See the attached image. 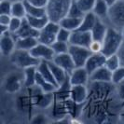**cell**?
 <instances>
[{"mask_svg":"<svg viewBox=\"0 0 124 124\" xmlns=\"http://www.w3.org/2000/svg\"><path fill=\"white\" fill-rule=\"evenodd\" d=\"M73 0H49L46 6V13L50 22L60 23L68 14Z\"/></svg>","mask_w":124,"mask_h":124,"instance_id":"cell-1","label":"cell"},{"mask_svg":"<svg viewBox=\"0 0 124 124\" xmlns=\"http://www.w3.org/2000/svg\"><path fill=\"white\" fill-rule=\"evenodd\" d=\"M123 36L121 32H118L116 28H108L106 35L102 42L101 52L106 56L118 53L123 43Z\"/></svg>","mask_w":124,"mask_h":124,"instance_id":"cell-2","label":"cell"},{"mask_svg":"<svg viewBox=\"0 0 124 124\" xmlns=\"http://www.w3.org/2000/svg\"><path fill=\"white\" fill-rule=\"evenodd\" d=\"M9 57H10V62L15 66L23 69L31 67V66H38V64L41 62L40 60L35 58L32 55L30 50L16 49Z\"/></svg>","mask_w":124,"mask_h":124,"instance_id":"cell-3","label":"cell"},{"mask_svg":"<svg viewBox=\"0 0 124 124\" xmlns=\"http://www.w3.org/2000/svg\"><path fill=\"white\" fill-rule=\"evenodd\" d=\"M60 23L54 22H49L43 29L39 31L37 40L39 43L46 44L50 46L57 39V34L60 29Z\"/></svg>","mask_w":124,"mask_h":124,"instance_id":"cell-4","label":"cell"},{"mask_svg":"<svg viewBox=\"0 0 124 124\" xmlns=\"http://www.w3.org/2000/svg\"><path fill=\"white\" fill-rule=\"evenodd\" d=\"M108 18L111 21L112 24L116 28H124V0H118L114 5L109 8Z\"/></svg>","mask_w":124,"mask_h":124,"instance_id":"cell-5","label":"cell"},{"mask_svg":"<svg viewBox=\"0 0 124 124\" xmlns=\"http://www.w3.org/2000/svg\"><path fill=\"white\" fill-rule=\"evenodd\" d=\"M68 53L72 57L75 64H76V67H83V66H85V63L87 62V60L93 52L88 48L70 45Z\"/></svg>","mask_w":124,"mask_h":124,"instance_id":"cell-6","label":"cell"},{"mask_svg":"<svg viewBox=\"0 0 124 124\" xmlns=\"http://www.w3.org/2000/svg\"><path fill=\"white\" fill-rule=\"evenodd\" d=\"M93 39L92 37L91 32L80 31V30H76L73 31L71 34V37L69 40L70 45H75V46H79L83 48H88L90 49L91 45L93 43Z\"/></svg>","mask_w":124,"mask_h":124,"instance_id":"cell-7","label":"cell"},{"mask_svg":"<svg viewBox=\"0 0 124 124\" xmlns=\"http://www.w3.org/2000/svg\"><path fill=\"white\" fill-rule=\"evenodd\" d=\"M30 52L35 58H37L40 61H47V62L52 61L55 56V53L50 46L39 43V42L37 46H35L30 50Z\"/></svg>","mask_w":124,"mask_h":124,"instance_id":"cell-8","label":"cell"},{"mask_svg":"<svg viewBox=\"0 0 124 124\" xmlns=\"http://www.w3.org/2000/svg\"><path fill=\"white\" fill-rule=\"evenodd\" d=\"M106 60V56L102 52H93L89 57L87 62L85 63V68L88 73L91 75L96 69L100 68L105 65Z\"/></svg>","mask_w":124,"mask_h":124,"instance_id":"cell-9","label":"cell"},{"mask_svg":"<svg viewBox=\"0 0 124 124\" xmlns=\"http://www.w3.org/2000/svg\"><path fill=\"white\" fill-rule=\"evenodd\" d=\"M16 50V38L10 35V32H8L0 37V50L2 55L10 56L13 51Z\"/></svg>","mask_w":124,"mask_h":124,"instance_id":"cell-10","label":"cell"},{"mask_svg":"<svg viewBox=\"0 0 124 124\" xmlns=\"http://www.w3.org/2000/svg\"><path fill=\"white\" fill-rule=\"evenodd\" d=\"M23 78H21V76L15 73L8 75L4 80V89L7 93H17L21 90Z\"/></svg>","mask_w":124,"mask_h":124,"instance_id":"cell-11","label":"cell"},{"mask_svg":"<svg viewBox=\"0 0 124 124\" xmlns=\"http://www.w3.org/2000/svg\"><path fill=\"white\" fill-rule=\"evenodd\" d=\"M52 61L55 62L57 65L62 67L68 75L71 74L73 72V70L76 68V64L68 52L62 53V54H56Z\"/></svg>","mask_w":124,"mask_h":124,"instance_id":"cell-12","label":"cell"},{"mask_svg":"<svg viewBox=\"0 0 124 124\" xmlns=\"http://www.w3.org/2000/svg\"><path fill=\"white\" fill-rule=\"evenodd\" d=\"M90 79V74L86 68L76 67L73 72L69 75V80L71 85H86Z\"/></svg>","mask_w":124,"mask_h":124,"instance_id":"cell-13","label":"cell"},{"mask_svg":"<svg viewBox=\"0 0 124 124\" xmlns=\"http://www.w3.org/2000/svg\"><path fill=\"white\" fill-rule=\"evenodd\" d=\"M90 80L96 83H109L112 81V71L104 65L90 75Z\"/></svg>","mask_w":124,"mask_h":124,"instance_id":"cell-14","label":"cell"},{"mask_svg":"<svg viewBox=\"0 0 124 124\" xmlns=\"http://www.w3.org/2000/svg\"><path fill=\"white\" fill-rule=\"evenodd\" d=\"M88 97V90L86 85H72L70 91V99L75 103L83 104Z\"/></svg>","mask_w":124,"mask_h":124,"instance_id":"cell-15","label":"cell"},{"mask_svg":"<svg viewBox=\"0 0 124 124\" xmlns=\"http://www.w3.org/2000/svg\"><path fill=\"white\" fill-rule=\"evenodd\" d=\"M38 34L39 31L36 30L35 28H33L30 23H28L26 17L23 19V22H22V24L21 27L18 31L16 32L14 35L15 37H38Z\"/></svg>","mask_w":124,"mask_h":124,"instance_id":"cell-16","label":"cell"},{"mask_svg":"<svg viewBox=\"0 0 124 124\" xmlns=\"http://www.w3.org/2000/svg\"><path fill=\"white\" fill-rule=\"evenodd\" d=\"M107 29L108 28L106 26V24L99 18L97 19L94 26L93 27V29L91 30L93 41H97V42H101L102 43L105 37H106Z\"/></svg>","mask_w":124,"mask_h":124,"instance_id":"cell-17","label":"cell"},{"mask_svg":"<svg viewBox=\"0 0 124 124\" xmlns=\"http://www.w3.org/2000/svg\"><path fill=\"white\" fill-rule=\"evenodd\" d=\"M49 65H50L51 73L53 75L56 82H57V84H58V87H59L61 84H62L64 81L68 78L69 75L67 74L62 67H60L59 65H57L53 61H50V62H49Z\"/></svg>","mask_w":124,"mask_h":124,"instance_id":"cell-18","label":"cell"},{"mask_svg":"<svg viewBox=\"0 0 124 124\" xmlns=\"http://www.w3.org/2000/svg\"><path fill=\"white\" fill-rule=\"evenodd\" d=\"M37 44H38L37 37H26L16 38V49L18 50H31Z\"/></svg>","mask_w":124,"mask_h":124,"instance_id":"cell-19","label":"cell"},{"mask_svg":"<svg viewBox=\"0 0 124 124\" xmlns=\"http://www.w3.org/2000/svg\"><path fill=\"white\" fill-rule=\"evenodd\" d=\"M37 71H38V73L41 75L46 80L50 82L51 84L55 85L56 87L58 88V84H57L55 78H54L53 75L51 73V70L50 68L49 62H47V61H41L40 63L38 64V66H37Z\"/></svg>","mask_w":124,"mask_h":124,"instance_id":"cell-20","label":"cell"},{"mask_svg":"<svg viewBox=\"0 0 124 124\" xmlns=\"http://www.w3.org/2000/svg\"><path fill=\"white\" fill-rule=\"evenodd\" d=\"M97 19H98V17H97L93 11L85 13L84 17L82 18V22H81L80 26H79V28H78V30L91 32V30L93 29V27L94 26V24H95Z\"/></svg>","mask_w":124,"mask_h":124,"instance_id":"cell-21","label":"cell"},{"mask_svg":"<svg viewBox=\"0 0 124 124\" xmlns=\"http://www.w3.org/2000/svg\"><path fill=\"white\" fill-rule=\"evenodd\" d=\"M37 74V66H31L24 69L23 85L26 88H33L36 86V78Z\"/></svg>","mask_w":124,"mask_h":124,"instance_id":"cell-22","label":"cell"},{"mask_svg":"<svg viewBox=\"0 0 124 124\" xmlns=\"http://www.w3.org/2000/svg\"><path fill=\"white\" fill-rule=\"evenodd\" d=\"M82 22V18H73V17H69L66 16L62 19V21L59 23L60 26L62 28H65L69 31L73 32L76 31L79 28Z\"/></svg>","mask_w":124,"mask_h":124,"instance_id":"cell-23","label":"cell"},{"mask_svg":"<svg viewBox=\"0 0 124 124\" xmlns=\"http://www.w3.org/2000/svg\"><path fill=\"white\" fill-rule=\"evenodd\" d=\"M23 3H24L27 16H31V17H43V16H47L46 8H40V7L35 6V5L31 4L27 0H24Z\"/></svg>","mask_w":124,"mask_h":124,"instance_id":"cell-24","label":"cell"},{"mask_svg":"<svg viewBox=\"0 0 124 124\" xmlns=\"http://www.w3.org/2000/svg\"><path fill=\"white\" fill-rule=\"evenodd\" d=\"M110 7L107 5L105 0H96L94 7H93V12L98 18H105L108 17V11Z\"/></svg>","mask_w":124,"mask_h":124,"instance_id":"cell-25","label":"cell"},{"mask_svg":"<svg viewBox=\"0 0 124 124\" xmlns=\"http://www.w3.org/2000/svg\"><path fill=\"white\" fill-rule=\"evenodd\" d=\"M36 86L39 88L43 93H54L57 89L55 85H53L50 82L46 80L43 77L38 73V71H37V78H36Z\"/></svg>","mask_w":124,"mask_h":124,"instance_id":"cell-26","label":"cell"},{"mask_svg":"<svg viewBox=\"0 0 124 124\" xmlns=\"http://www.w3.org/2000/svg\"><path fill=\"white\" fill-rule=\"evenodd\" d=\"M26 19L28 23H30L33 28H35L37 31H40L46 26V24L50 22L48 16H43V17H31V16H26Z\"/></svg>","mask_w":124,"mask_h":124,"instance_id":"cell-27","label":"cell"},{"mask_svg":"<svg viewBox=\"0 0 124 124\" xmlns=\"http://www.w3.org/2000/svg\"><path fill=\"white\" fill-rule=\"evenodd\" d=\"M11 16H12V17L21 18V19H23L27 16L23 1V2L20 1V2H14V3H12Z\"/></svg>","mask_w":124,"mask_h":124,"instance_id":"cell-28","label":"cell"},{"mask_svg":"<svg viewBox=\"0 0 124 124\" xmlns=\"http://www.w3.org/2000/svg\"><path fill=\"white\" fill-rule=\"evenodd\" d=\"M107 68L109 69L110 71H114L117 68H118L120 65H121V60H120V57L118 55V53H115V54H112V55L106 56V63H105Z\"/></svg>","mask_w":124,"mask_h":124,"instance_id":"cell-29","label":"cell"},{"mask_svg":"<svg viewBox=\"0 0 124 124\" xmlns=\"http://www.w3.org/2000/svg\"><path fill=\"white\" fill-rule=\"evenodd\" d=\"M69 46H70V44L67 43V42H62V41H59V40H56L55 42H53L50 45V47L52 48L55 55L56 54H62V53L68 52Z\"/></svg>","mask_w":124,"mask_h":124,"instance_id":"cell-30","label":"cell"},{"mask_svg":"<svg viewBox=\"0 0 124 124\" xmlns=\"http://www.w3.org/2000/svg\"><path fill=\"white\" fill-rule=\"evenodd\" d=\"M84 15H85V13L80 9V8H79L78 5L77 4L76 0H73L71 6H70V8H69L67 16H69V17H73V18H83Z\"/></svg>","mask_w":124,"mask_h":124,"instance_id":"cell-31","label":"cell"},{"mask_svg":"<svg viewBox=\"0 0 124 124\" xmlns=\"http://www.w3.org/2000/svg\"><path fill=\"white\" fill-rule=\"evenodd\" d=\"M77 4L84 13L93 11L96 0H76Z\"/></svg>","mask_w":124,"mask_h":124,"instance_id":"cell-32","label":"cell"},{"mask_svg":"<svg viewBox=\"0 0 124 124\" xmlns=\"http://www.w3.org/2000/svg\"><path fill=\"white\" fill-rule=\"evenodd\" d=\"M124 81V66L120 65L118 68L112 72V83L120 84Z\"/></svg>","mask_w":124,"mask_h":124,"instance_id":"cell-33","label":"cell"},{"mask_svg":"<svg viewBox=\"0 0 124 124\" xmlns=\"http://www.w3.org/2000/svg\"><path fill=\"white\" fill-rule=\"evenodd\" d=\"M71 34H72L71 31H69V30L65 29V28L60 27L59 32L57 34V39L56 40L69 43V40H70V37H71Z\"/></svg>","mask_w":124,"mask_h":124,"instance_id":"cell-34","label":"cell"},{"mask_svg":"<svg viewBox=\"0 0 124 124\" xmlns=\"http://www.w3.org/2000/svg\"><path fill=\"white\" fill-rule=\"evenodd\" d=\"M12 2L9 0H1L0 2V14L11 15Z\"/></svg>","mask_w":124,"mask_h":124,"instance_id":"cell-35","label":"cell"},{"mask_svg":"<svg viewBox=\"0 0 124 124\" xmlns=\"http://www.w3.org/2000/svg\"><path fill=\"white\" fill-rule=\"evenodd\" d=\"M22 22H23V19L17 18V17H12V18H11V21H10V23H9V24H8L9 32H10V33H13V34H15V33L20 29L21 24H22Z\"/></svg>","mask_w":124,"mask_h":124,"instance_id":"cell-36","label":"cell"},{"mask_svg":"<svg viewBox=\"0 0 124 124\" xmlns=\"http://www.w3.org/2000/svg\"><path fill=\"white\" fill-rule=\"evenodd\" d=\"M12 16L8 14H0V24L8 25L11 21Z\"/></svg>","mask_w":124,"mask_h":124,"instance_id":"cell-37","label":"cell"},{"mask_svg":"<svg viewBox=\"0 0 124 124\" xmlns=\"http://www.w3.org/2000/svg\"><path fill=\"white\" fill-rule=\"evenodd\" d=\"M90 50L92 52H101L102 50V43L97 42V41H93V43L90 47Z\"/></svg>","mask_w":124,"mask_h":124,"instance_id":"cell-38","label":"cell"},{"mask_svg":"<svg viewBox=\"0 0 124 124\" xmlns=\"http://www.w3.org/2000/svg\"><path fill=\"white\" fill-rule=\"evenodd\" d=\"M27 1H29L33 5L40 7V8H46L48 2H49V0H27Z\"/></svg>","mask_w":124,"mask_h":124,"instance_id":"cell-39","label":"cell"},{"mask_svg":"<svg viewBox=\"0 0 124 124\" xmlns=\"http://www.w3.org/2000/svg\"><path fill=\"white\" fill-rule=\"evenodd\" d=\"M32 122L33 123H43V122H45V118H44L43 116L38 115V116H36L34 118V119L32 120Z\"/></svg>","mask_w":124,"mask_h":124,"instance_id":"cell-40","label":"cell"},{"mask_svg":"<svg viewBox=\"0 0 124 124\" xmlns=\"http://www.w3.org/2000/svg\"><path fill=\"white\" fill-rule=\"evenodd\" d=\"M0 32H1V35H4L8 32H9V27L8 25H3L0 24Z\"/></svg>","mask_w":124,"mask_h":124,"instance_id":"cell-41","label":"cell"},{"mask_svg":"<svg viewBox=\"0 0 124 124\" xmlns=\"http://www.w3.org/2000/svg\"><path fill=\"white\" fill-rule=\"evenodd\" d=\"M105 1L107 3V5H108V6L111 7L112 5H114V4H115V3H116L118 0H105Z\"/></svg>","mask_w":124,"mask_h":124,"instance_id":"cell-42","label":"cell"},{"mask_svg":"<svg viewBox=\"0 0 124 124\" xmlns=\"http://www.w3.org/2000/svg\"><path fill=\"white\" fill-rule=\"evenodd\" d=\"M120 94H121V96H123L124 97V86L121 87V91H120Z\"/></svg>","mask_w":124,"mask_h":124,"instance_id":"cell-43","label":"cell"},{"mask_svg":"<svg viewBox=\"0 0 124 124\" xmlns=\"http://www.w3.org/2000/svg\"><path fill=\"white\" fill-rule=\"evenodd\" d=\"M9 1H11L12 3H14V2H20V1L23 2V1H24V0H9Z\"/></svg>","mask_w":124,"mask_h":124,"instance_id":"cell-44","label":"cell"},{"mask_svg":"<svg viewBox=\"0 0 124 124\" xmlns=\"http://www.w3.org/2000/svg\"><path fill=\"white\" fill-rule=\"evenodd\" d=\"M121 34H122V36H123V38H124V28L121 30Z\"/></svg>","mask_w":124,"mask_h":124,"instance_id":"cell-45","label":"cell"},{"mask_svg":"<svg viewBox=\"0 0 124 124\" xmlns=\"http://www.w3.org/2000/svg\"><path fill=\"white\" fill-rule=\"evenodd\" d=\"M120 1H123V0H120Z\"/></svg>","mask_w":124,"mask_h":124,"instance_id":"cell-46","label":"cell"}]
</instances>
